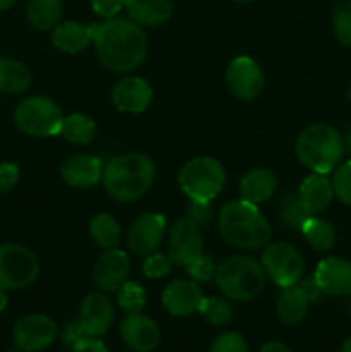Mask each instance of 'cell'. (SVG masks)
I'll list each match as a JSON object with an SVG mask.
<instances>
[{"instance_id": "cell-1", "label": "cell", "mask_w": 351, "mask_h": 352, "mask_svg": "<svg viewBox=\"0 0 351 352\" xmlns=\"http://www.w3.org/2000/svg\"><path fill=\"white\" fill-rule=\"evenodd\" d=\"M96 55L107 69L129 72L147 57V34L140 24L124 17H110L105 23L89 24Z\"/></svg>"}, {"instance_id": "cell-2", "label": "cell", "mask_w": 351, "mask_h": 352, "mask_svg": "<svg viewBox=\"0 0 351 352\" xmlns=\"http://www.w3.org/2000/svg\"><path fill=\"white\" fill-rule=\"evenodd\" d=\"M224 239L241 250H258L270 241V226L257 205L244 199L226 203L219 215Z\"/></svg>"}, {"instance_id": "cell-3", "label": "cell", "mask_w": 351, "mask_h": 352, "mask_svg": "<svg viewBox=\"0 0 351 352\" xmlns=\"http://www.w3.org/2000/svg\"><path fill=\"white\" fill-rule=\"evenodd\" d=\"M102 179L112 198L119 201H134L150 189L155 179V165L141 153L120 155L107 164Z\"/></svg>"}, {"instance_id": "cell-4", "label": "cell", "mask_w": 351, "mask_h": 352, "mask_svg": "<svg viewBox=\"0 0 351 352\" xmlns=\"http://www.w3.org/2000/svg\"><path fill=\"white\" fill-rule=\"evenodd\" d=\"M299 162L317 174H329L344 155L343 138L327 124H313L296 141Z\"/></svg>"}, {"instance_id": "cell-5", "label": "cell", "mask_w": 351, "mask_h": 352, "mask_svg": "<svg viewBox=\"0 0 351 352\" xmlns=\"http://www.w3.org/2000/svg\"><path fill=\"white\" fill-rule=\"evenodd\" d=\"M215 282L227 298L250 301L264 289L265 270L253 258L233 256L217 268Z\"/></svg>"}, {"instance_id": "cell-6", "label": "cell", "mask_w": 351, "mask_h": 352, "mask_svg": "<svg viewBox=\"0 0 351 352\" xmlns=\"http://www.w3.org/2000/svg\"><path fill=\"white\" fill-rule=\"evenodd\" d=\"M226 182V172L219 160L198 157L189 160L179 172V186L189 199L212 201Z\"/></svg>"}, {"instance_id": "cell-7", "label": "cell", "mask_w": 351, "mask_h": 352, "mask_svg": "<svg viewBox=\"0 0 351 352\" xmlns=\"http://www.w3.org/2000/svg\"><path fill=\"white\" fill-rule=\"evenodd\" d=\"M14 119L16 126L28 136L47 138L61 134L64 116L54 100L47 96H30L19 103Z\"/></svg>"}, {"instance_id": "cell-8", "label": "cell", "mask_w": 351, "mask_h": 352, "mask_svg": "<svg viewBox=\"0 0 351 352\" xmlns=\"http://www.w3.org/2000/svg\"><path fill=\"white\" fill-rule=\"evenodd\" d=\"M36 256L21 244L0 246V289L12 291L30 285L38 277Z\"/></svg>"}, {"instance_id": "cell-9", "label": "cell", "mask_w": 351, "mask_h": 352, "mask_svg": "<svg viewBox=\"0 0 351 352\" xmlns=\"http://www.w3.org/2000/svg\"><path fill=\"white\" fill-rule=\"evenodd\" d=\"M262 267L265 274L282 289L296 285L303 275L301 256L298 250L288 243L268 244L262 254Z\"/></svg>"}, {"instance_id": "cell-10", "label": "cell", "mask_w": 351, "mask_h": 352, "mask_svg": "<svg viewBox=\"0 0 351 352\" xmlns=\"http://www.w3.org/2000/svg\"><path fill=\"white\" fill-rule=\"evenodd\" d=\"M14 344L19 351L36 352L50 346L57 337V325L45 315H30L14 327Z\"/></svg>"}, {"instance_id": "cell-11", "label": "cell", "mask_w": 351, "mask_h": 352, "mask_svg": "<svg viewBox=\"0 0 351 352\" xmlns=\"http://www.w3.org/2000/svg\"><path fill=\"white\" fill-rule=\"evenodd\" d=\"M203 254V237L200 227L184 217L179 219L171 229L169 256L172 263L188 267L193 260Z\"/></svg>"}, {"instance_id": "cell-12", "label": "cell", "mask_w": 351, "mask_h": 352, "mask_svg": "<svg viewBox=\"0 0 351 352\" xmlns=\"http://www.w3.org/2000/svg\"><path fill=\"white\" fill-rule=\"evenodd\" d=\"M226 81L231 93L241 100H253L264 89V72L250 57H237L227 67Z\"/></svg>"}, {"instance_id": "cell-13", "label": "cell", "mask_w": 351, "mask_h": 352, "mask_svg": "<svg viewBox=\"0 0 351 352\" xmlns=\"http://www.w3.org/2000/svg\"><path fill=\"white\" fill-rule=\"evenodd\" d=\"M79 325L88 337H102L114 322V306L107 296L92 292L86 296L79 313Z\"/></svg>"}, {"instance_id": "cell-14", "label": "cell", "mask_w": 351, "mask_h": 352, "mask_svg": "<svg viewBox=\"0 0 351 352\" xmlns=\"http://www.w3.org/2000/svg\"><path fill=\"white\" fill-rule=\"evenodd\" d=\"M120 337L136 352H151L160 342L157 323L141 313H129L120 323Z\"/></svg>"}, {"instance_id": "cell-15", "label": "cell", "mask_w": 351, "mask_h": 352, "mask_svg": "<svg viewBox=\"0 0 351 352\" xmlns=\"http://www.w3.org/2000/svg\"><path fill=\"white\" fill-rule=\"evenodd\" d=\"M165 230V217L160 213H145L133 223L127 243L133 253L148 256L160 244Z\"/></svg>"}, {"instance_id": "cell-16", "label": "cell", "mask_w": 351, "mask_h": 352, "mask_svg": "<svg viewBox=\"0 0 351 352\" xmlns=\"http://www.w3.org/2000/svg\"><path fill=\"white\" fill-rule=\"evenodd\" d=\"M317 285L322 294L327 296H348L351 294V263L343 258H326L317 267Z\"/></svg>"}, {"instance_id": "cell-17", "label": "cell", "mask_w": 351, "mask_h": 352, "mask_svg": "<svg viewBox=\"0 0 351 352\" xmlns=\"http://www.w3.org/2000/svg\"><path fill=\"white\" fill-rule=\"evenodd\" d=\"M129 267V256L124 251L116 250V248L107 250L93 270V280L96 287L102 291H117L126 282Z\"/></svg>"}, {"instance_id": "cell-18", "label": "cell", "mask_w": 351, "mask_h": 352, "mask_svg": "<svg viewBox=\"0 0 351 352\" xmlns=\"http://www.w3.org/2000/svg\"><path fill=\"white\" fill-rule=\"evenodd\" d=\"M202 301V289L189 280L171 282L162 294V305L172 316L193 315L200 309Z\"/></svg>"}, {"instance_id": "cell-19", "label": "cell", "mask_w": 351, "mask_h": 352, "mask_svg": "<svg viewBox=\"0 0 351 352\" xmlns=\"http://www.w3.org/2000/svg\"><path fill=\"white\" fill-rule=\"evenodd\" d=\"M153 98V89L141 78H124L112 89V102L123 112H143Z\"/></svg>"}, {"instance_id": "cell-20", "label": "cell", "mask_w": 351, "mask_h": 352, "mask_svg": "<svg viewBox=\"0 0 351 352\" xmlns=\"http://www.w3.org/2000/svg\"><path fill=\"white\" fill-rule=\"evenodd\" d=\"M62 179L74 188H89L103 175L102 160L93 155H74L62 164Z\"/></svg>"}, {"instance_id": "cell-21", "label": "cell", "mask_w": 351, "mask_h": 352, "mask_svg": "<svg viewBox=\"0 0 351 352\" xmlns=\"http://www.w3.org/2000/svg\"><path fill=\"white\" fill-rule=\"evenodd\" d=\"M298 195L301 198V201L305 203L306 210L312 215L322 213L323 210L329 208L330 201H332V181L327 177V174H317V172H313L312 175H308L303 181Z\"/></svg>"}, {"instance_id": "cell-22", "label": "cell", "mask_w": 351, "mask_h": 352, "mask_svg": "<svg viewBox=\"0 0 351 352\" xmlns=\"http://www.w3.org/2000/svg\"><path fill=\"white\" fill-rule=\"evenodd\" d=\"M124 7L140 26H160L172 16L171 0H124Z\"/></svg>"}, {"instance_id": "cell-23", "label": "cell", "mask_w": 351, "mask_h": 352, "mask_svg": "<svg viewBox=\"0 0 351 352\" xmlns=\"http://www.w3.org/2000/svg\"><path fill=\"white\" fill-rule=\"evenodd\" d=\"M275 188H277V181H275L274 174L267 168H253V170L246 172L240 182V195L241 199L248 203L267 201L272 195H274Z\"/></svg>"}, {"instance_id": "cell-24", "label": "cell", "mask_w": 351, "mask_h": 352, "mask_svg": "<svg viewBox=\"0 0 351 352\" xmlns=\"http://www.w3.org/2000/svg\"><path fill=\"white\" fill-rule=\"evenodd\" d=\"M52 41L64 54H78L92 41V28L76 21L58 23L52 33Z\"/></svg>"}, {"instance_id": "cell-25", "label": "cell", "mask_w": 351, "mask_h": 352, "mask_svg": "<svg viewBox=\"0 0 351 352\" xmlns=\"http://www.w3.org/2000/svg\"><path fill=\"white\" fill-rule=\"evenodd\" d=\"M310 299L299 285H291L282 291L277 299L279 320L286 325H298L303 322L308 311Z\"/></svg>"}, {"instance_id": "cell-26", "label": "cell", "mask_w": 351, "mask_h": 352, "mask_svg": "<svg viewBox=\"0 0 351 352\" xmlns=\"http://www.w3.org/2000/svg\"><path fill=\"white\" fill-rule=\"evenodd\" d=\"M30 85L31 72L26 65L12 58L0 57V91L16 95L26 91Z\"/></svg>"}, {"instance_id": "cell-27", "label": "cell", "mask_w": 351, "mask_h": 352, "mask_svg": "<svg viewBox=\"0 0 351 352\" xmlns=\"http://www.w3.org/2000/svg\"><path fill=\"white\" fill-rule=\"evenodd\" d=\"M26 14L36 30H54L62 17V0H28Z\"/></svg>"}, {"instance_id": "cell-28", "label": "cell", "mask_w": 351, "mask_h": 352, "mask_svg": "<svg viewBox=\"0 0 351 352\" xmlns=\"http://www.w3.org/2000/svg\"><path fill=\"white\" fill-rule=\"evenodd\" d=\"M301 232L305 236L306 243L317 251L330 250L334 241H336V230H334L332 223H329L327 220L317 219L313 215L303 223Z\"/></svg>"}, {"instance_id": "cell-29", "label": "cell", "mask_w": 351, "mask_h": 352, "mask_svg": "<svg viewBox=\"0 0 351 352\" xmlns=\"http://www.w3.org/2000/svg\"><path fill=\"white\" fill-rule=\"evenodd\" d=\"M95 122L83 113H71L64 117L61 126V134L74 144H88L95 138Z\"/></svg>"}, {"instance_id": "cell-30", "label": "cell", "mask_w": 351, "mask_h": 352, "mask_svg": "<svg viewBox=\"0 0 351 352\" xmlns=\"http://www.w3.org/2000/svg\"><path fill=\"white\" fill-rule=\"evenodd\" d=\"M89 232H92L93 239L96 241V244L100 248H103V250H112L119 243L120 227L112 215H109V213H100L89 223Z\"/></svg>"}, {"instance_id": "cell-31", "label": "cell", "mask_w": 351, "mask_h": 352, "mask_svg": "<svg viewBox=\"0 0 351 352\" xmlns=\"http://www.w3.org/2000/svg\"><path fill=\"white\" fill-rule=\"evenodd\" d=\"M310 217H312V213L306 210L305 203L301 201L299 195H296V192L286 196L281 201V205H279V219L291 230H301L303 223Z\"/></svg>"}, {"instance_id": "cell-32", "label": "cell", "mask_w": 351, "mask_h": 352, "mask_svg": "<svg viewBox=\"0 0 351 352\" xmlns=\"http://www.w3.org/2000/svg\"><path fill=\"white\" fill-rule=\"evenodd\" d=\"M198 313H202L203 318L215 327H224L233 320L231 302L220 298H203Z\"/></svg>"}, {"instance_id": "cell-33", "label": "cell", "mask_w": 351, "mask_h": 352, "mask_svg": "<svg viewBox=\"0 0 351 352\" xmlns=\"http://www.w3.org/2000/svg\"><path fill=\"white\" fill-rule=\"evenodd\" d=\"M332 24L337 40L346 47H351V0H339L336 3Z\"/></svg>"}, {"instance_id": "cell-34", "label": "cell", "mask_w": 351, "mask_h": 352, "mask_svg": "<svg viewBox=\"0 0 351 352\" xmlns=\"http://www.w3.org/2000/svg\"><path fill=\"white\" fill-rule=\"evenodd\" d=\"M147 302L145 289L138 282H124L119 287V306L127 313H140Z\"/></svg>"}, {"instance_id": "cell-35", "label": "cell", "mask_w": 351, "mask_h": 352, "mask_svg": "<svg viewBox=\"0 0 351 352\" xmlns=\"http://www.w3.org/2000/svg\"><path fill=\"white\" fill-rule=\"evenodd\" d=\"M332 189L341 203L351 206V160L344 162L334 172Z\"/></svg>"}, {"instance_id": "cell-36", "label": "cell", "mask_w": 351, "mask_h": 352, "mask_svg": "<svg viewBox=\"0 0 351 352\" xmlns=\"http://www.w3.org/2000/svg\"><path fill=\"white\" fill-rule=\"evenodd\" d=\"M171 256L162 253H151L143 263V272L148 278H162L171 272Z\"/></svg>"}, {"instance_id": "cell-37", "label": "cell", "mask_w": 351, "mask_h": 352, "mask_svg": "<svg viewBox=\"0 0 351 352\" xmlns=\"http://www.w3.org/2000/svg\"><path fill=\"white\" fill-rule=\"evenodd\" d=\"M210 352H248V346L237 332H224L213 340Z\"/></svg>"}, {"instance_id": "cell-38", "label": "cell", "mask_w": 351, "mask_h": 352, "mask_svg": "<svg viewBox=\"0 0 351 352\" xmlns=\"http://www.w3.org/2000/svg\"><path fill=\"white\" fill-rule=\"evenodd\" d=\"M188 274L191 275L195 280L198 282H209L210 278L215 277V263L210 256H205V254H200L196 260H193L191 263L188 265Z\"/></svg>"}, {"instance_id": "cell-39", "label": "cell", "mask_w": 351, "mask_h": 352, "mask_svg": "<svg viewBox=\"0 0 351 352\" xmlns=\"http://www.w3.org/2000/svg\"><path fill=\"white\" fill-rule=\"evenodd\" d=\"M186 217L191 222H195L198 227L206 226L210 222V219H212V205H210V201L191 199V203L188 206V212H186Z\"/></svg>"}, {"instance_id": "cell-40", "label": "cell", "mask_w": 351, "mask_h": 352, "mask_svg": "<svg viewBox=\"0 0 351 352\" xmlns=\"http://www.w3.org/2000/svg\"><path fill=\"white\" fill-rule=\"evenodd\" d=\"M85 339H88V336L83 332L79 322L67 323L64 329V332H62V342H64L67 347H71V349H74V347L78 346L79 342H83Z\"/></svg>"}, {"instance_id": "cell-41", "label": "cell", "mask_w": 351, "mask_h": 352, "mask_svg": "<svg viewBox=\"0 0 351 352\" xmlns=\"http://www.w3.org/2000/svg\"><path fill=\"white\" fill-rule=\"evenodd\" d=\"M17 179H19V168L14 164L3 162L0 164V191H9L16 186Z\"/></svg>"}, {"instance_id": "cell-42", "label": "cell", "mask_w": 351, "mask_h": 352, "mask_svg": "<svg viewBox=\"0 0 351 352\" xmlns=\"http://www.w3.org/2000/svg\"><path fill=\"white\" fill-rule=\"evenodd\" d=\"M92 6L98 16L110 19V17H116V14L123 9L124 0H92Z\"/></svg>"}, {"instance_id": "cell-43", "label": "cell", "mask_w": 351, "mask_h": 352, "mask_svg": "<svg viewBox=\"0 0 351 352\" xmlns=\"http://www.w3.org/2000/svg\"><path fill=\"white\" fill-rule=\"evenodd\" d=\"M72 352H109L107 351L105 344L102 340H98L96 337H88L83 342H79L78 346L72 349Z\"/></svg>"}, {"instance_id": "cell-44", "label": "cell", "mask_w": 351, "mask_h": 352, "mask_svg": "<svg viewBox=\"0 0 351 352\" xmlns=\"http://www.w3.org/2000/svg\"><path fill=\"white\" fill-rule=\"evenodd\" d=\"M299 287L303 289V292H305L306 298H308L310 301H319L320 296H322V291H320V287L317 285L315 278H313V277L305 278V280L299 284Z\"/></svg>"}, {"instance_id": "cell-45", "label": "cell", "mask_w": 351, "mask_h": 352, "mask_svg": "<svg viewBox=\"0 0 351 352\" xmlns=\"http://www.w3.org/2000/svg\"><path fill=\"white\" fill-rule=\"evenodd\" d=\"M260 352H291V351H289L288 347L281 342H267L262 346Z\"/></svg>"}, {"instance_id": "cell-46", "label": "cell", "mask_w": 351, "mask_h": 352, "mask_svg": "<svg viewBox=\"0 0 351 352\" xmlns=\"http://www.w3.org/2000/svg\"><path fill=\"white\" fill-rule=\"evenodd\" d=\"M343 146H344V151H346V153L351 157V127H348L346 133H344Z\"/></svg>"}, {"instance_id": "cell-47", "label": "cell", "mask_w": 351, "mask_h": 352, "mask_svg": "<svg viewBox=\"0 0 351 352\" xmlns=\"http://www.w3.org/2000/svg\"><path fill=\"white\" fill-rule=\"evenodd\" d=\"M14 3H16V0H0V12H2V10L10 9Z\"/></svg>"}, {"instance_id": "cell-48", "label": "cell", "mask_w": 351, "mask_h": 352, "mask_svg": "<svg viewBox=\"0 0 351 352\" xmlns=\"http://www.w3.org/2000/svg\"><path fill=\"white\" fill-rule=\"evenodd\" d=\"M7 306V296H6V291H2L0 289V311H2L3 308Z\"/></svg>"}, {"instance_id": "cell-49", "label": "cell", "mask_w": 351, "mask_h": 352, "mask_svg": "<svg viewBox=\"0 0 351 352\" xmlns=\"http://www.w3.org/2000/svg\"><path fill=\"white\" fill-rule=\"evenodd\" d=\"M339 352H351V337L343 344V346H341Z\"/></svg>"}, {"instance_id": "cell-50", "label": "cell", "mask_w": 351, "mask_h": 352, "mask_svg": "<svg viewBox=\"0 0 351 352\" xmlns=\"http://www.w3.org/2000/svg\"><path fill=\"white\" fill-rule=\"evenodd\" d=\"M236 2H241V3H246V2H251V0H236Z\"/></svg>"}, {"instance_id": "cell-51", "label": "cell", "mask_w": 351, "mask_h": 352, "mask_svg": "<svg viewBox=\"0 0 351 352\" xmlns=\"http://www.w3.org/2000/svg\"><path fill=\"white\" fill-rule=\"evenodd\" d=\"M348 96H350V100H351V88H350V91H348Z\"/></svg>"}, {"instance_id": "cell-52", "label": "cell", "mask_w": 351, "mask_h": 352, "mask_svg": "<svg viewBox=\"0 0 351 352\" xmlns=\"http://www.w3.org/2000/svg\"><path fill=\"white\" fill-rule=\"evenodd\" d=\"M9 352H19V351H9Z\"/></svg>"}]
</instances>
